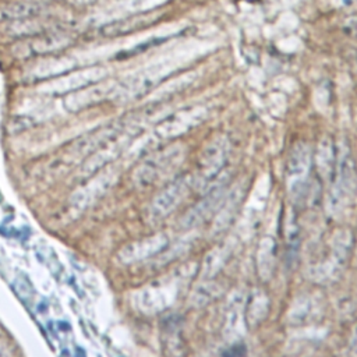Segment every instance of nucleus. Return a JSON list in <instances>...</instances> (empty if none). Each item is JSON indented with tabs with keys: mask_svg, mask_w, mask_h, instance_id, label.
<instances>
[{
	"mask_svg": "<svg viewBox=\"0 0 357 357\" xmlns=\"http://www.w3.org/2000/svg\"><path fill=\"white\" fill-rule=\"evenodd\" d=\"M339 2L342 3V5H346V6H349V5H351L354 0H339Z\"/></svg>",
	"mask_w": 357,
	"mask_h": 357,
	"instance_id": "obj_9",
	"label": "nucleus"
},
{
	"mask_svg": "<svg viewBox=\"0 0 357 357\" xmlns=\"http://www.w3.org/2000/svg\"><path fill=\"white\" fill-rule=\"evenodd\" d=\"M350 347H351V351H353L354 354H357V332H356V334L353 335V338H351Z\"/></svg>",
	"mask_w": 357,
	"mask_h": 357,
	"instance_id": "obj_8",
	"label": "nucleus"
},
{
	"mask_svg": "<svg viewBox=\"0 0 357 357\" xmlns=\"http://www.w3.org/2000/svg\"><path fill=\"white\" fill-rule=\"evenodd\" d=\"M310 148L305 143L296 144L287 158V187L293 198L299 200L307 190V177L310 172Z\"/></svg>",
	"mask_w": 357,
	"mask_h": 357,
	"instance_id": "obj_1",
	"label": "nucleus"
},
{
	"mask_svg": "<svg viewBox=\"0 0 357 357\" xmlns=\"http://www.w3.org/2000/svg\"><path fill=\"white\" fill-rule=\"evenodd\" d=\"M336 172H338V181L334 186L350 197L354 189V167H353V161L350 158L349 150L345 145L340 148V152H339Z\"/></svg>",
	"mask_w": 357,
	"mask_h": 357,
	"instance_id": "obj_3",
	"label": "nucleus"
},
{
	"mask_svg": "<svg viewBox=\"0 0 357 357\" xmlns=\"http://www.w3.org/2000/svg\"><path fill=\"white\" fill-rule=\"evenodd\" d=\"M275 265V242L272 237H264L258 250V271L264 280H268Z\"/></svg>",
	"mask_w": 357,
	"mask_h": 357,
	"instance_id": "obj_4",
	"label": "nucleus"
},
{
	"mask_svg": "<svg viewBox=\"0 0 357 357\" xmlns=\"http://www.w3.org/2000/svg\"><path fill=\"white\" fill-rule=\"evenodd\" d=\"M316 162H317V169H318L321 177H324L325 181H328L334 172V163H335L334 147L328 137L321 139L318 148H317V154H316Z\"/></svg>",
	"mask_w": 357,
	"mask_h": 357,
	"instance_id": "obj_5",
	"label": "nucleus"
},
{
	"mask_svg": "<svg viewBox=\"0 0 357 357\" xmlns=\"http://www.w3.org/2000/svg\"><path fill=\"white\" fill-rule=\"evenodd\" d=\"M318 313V306L313 296L303 294L293 302L289 309V323L293 325H302L312 321Z\"/></svg>",
	"mask_w": 357,
	"mask_h": 357,
	"instance_id": "obj_2",
	"label": "nucleus"
},
{
	"mask_svg": "<svg viewBox=\"0 0 357 357\" xmlns=\"http://www.w3.org/2000/svg\"><path fill=\"white\" fill-rule=\"evenodd\" d=\"M268 306H269V302L264 293L254 294L253 300L250 303V310H249V318L253 325L258 324L261 320L265 318V316L268 313Z\"/></svg>",
	"mask_w": 357,
	"mask_h": 357,
	"instance_id": "obj_7",
	"label": "nucleus"
},
{
	"mask_svg": "<svg viewBox=\"0 0 357 357\" xmlns=\"http://www.w3.org/2000/svg\"><path fill=\"white\" fill-rule=\"evenodd\" d=\"M227 143L223 139L215 140L207 151L205 170L208 176H215L226 159Z\"/></svg>",
	"mask_w": 357,
	"mask_h": 357,
	"instance_id": "obj_6",
	"label": "nucleus"
}]
</instances>
